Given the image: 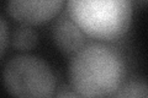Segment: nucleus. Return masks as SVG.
I'll return each mask as SVG.
<instances>
[{"instance_id": "7", "label": "nucleus", "mask_w": 148, "mask_h": 98, "mask_svg": "<svg viewBox=\"0 0 148 98\" xmlns=\"http://www.w3.org/2000/svg\"><path fill=\"white\" fill-rule=\"evenodd\" d=\"M114 97H142V98H147L148 97V90H147V85L143 82H138V81H131L128 83L121 85V87L117 90V92L114 95Z\"/></svg>"}, {"instance_id": "8", "label": "nucleus", "mask_w": 148, "mask_h": 98, "mask_svg": "<svg viewBox=\"0 0 148 98\" xmlns=\"http://www.w3.org/2000/svg\"><path fill=\"white\" fill-rule=\"evenodd\" d=\"M8 26L4 18L0 16V57L5 52V48L8 45Z\"/></svg>"}, {"instance_id": "5", "label": "nucleus", "mask_w": 148, "mask_h": 98, "mask_svg": "<svg viewBox=\"0 0 148 98\" xmlns=\"http://www.w3.org/2000/svg\"><path fill=\"white\" fill-rule=\"evenodd\" d=\"M53 41L56 45L68 55H74L85 45L86 34L69 16L68 11L56 21L53 26Z\"/></svg>"}, {"instance_id": "6", "label": "nucleus", "mask_w": 148, "mask_h": 98, "mask_svg": "<svg viewBox=\"0 0 148 98\" xmlns=\"http://www.w3.org/2000/svg\"><path fill=\"white\" fill-rule=\"evenodd\" d=\"M11 42L16 49L30 50L37 43V34L29 25H24L14 31Z\"/></svg>"}, {"instance_id": "1", "label": "nucleus", "mask_w": 148, "mask_h": 98, "mask_svg": "<svg viewBox=\"0 0 148 98\" xmlns=\"http://www.w3.org/2000/svg\"><path fill=\"white\" fill-rule=\"evenodd\" d=\"M125 74L121 55L103 43L85 44L69 65L71 82L79 97H114Z\"/></svg>"}, {"instance_id": "2", "label": "nucleus", "mask_w": 148, "mask_h": 98, "mask_svg": "<svg viewBox=\"0 0 148 98\" xmlns=\"http://www.w3.org/2000/svg\"><path fill=\"white\" fill-rule=\"evenodd\" d=\"M67 7L79 28L94 39H119L131 25V0H68Z\"/></svg>"}, {"instance_id": "3", "label": "nucleus", "mask_w": 148, "mask_h": 98, "mask_svg": "<svg viewBox=\"0 0 148 98\" xmlns=\"http://www.w3.org/2000/svg\"><path fill=\"white\" fill-rule=\"evenodd\" d=\"M8 92L16 97H51L56 90V77L49 65L34 55H17L4 69Z\"/></svg>"}, {"instance_id": "9", "label": "nucleus", "mask_w": 148, "mask_h": 98, "mask_svg": "<svg viewBox=\"0 0 148 98\" xmlns=\"http://www.w3.org/2000/svg\"><path fill=\"white\" fill-rule=\"evenodd\" d=\"M56 96H57L58 98H59V97H79V95H78L77 92L68 91L67 88H62V90L59 91V92H58Z\"/></svg>"}, {"instance_id": "4", "label": "nucleus", "mask_w": 148, "mask_h": 98, "mask_svg": "<svg viewBox=\"0 0 148 98\" xmlns=\"http://www.w3.org/2000/svg\"><path fill=\"white\" fill-rule=\"evenodd\" d=\"M64 0H8V12L24 25H40L53 18Z\"/></svg>"}]
</instances>
